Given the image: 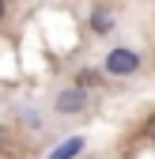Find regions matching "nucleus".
Wrapping results in <instances>:
<instances>
[{
    "label": "nucleus",
    "instance_id": "20e7f679",
    "mask_svg": "<svg viewBox=\"0 0 155 159\" xmlns=\"http://www.w3.org/2000/svg\"><path fill=\"white\" fill-rule=\"evenodd\" d=\"M95 30H110V15H102V11L95 15Z\"/></svg>",
    "mask_w": 155,
    "mask_h": 159
},
{
    "label": "nucleus",
    "instance_id": "39448f33",
    "mask_svg": "<svg viewBox=\"0 0 155 159\" xmlns=\"http://www.w3.org/2000/svg\"><path fill=\"white\" fill-rule=\"evenodd\" d=\"M144 133H148V136H151V140H155V114L148 117V125H144Z\"/></svg>",
    "mask_w": 155,
    "mask_h": 159
},
{
    "label": "nucleus",
    "instance_id": "7ed1b4c3",
    "mask_svg": "<svg viewBox=\"0 0 155 159\" xmlns=\"http://www.w3.org/2000/svg\"><path fill=\"white\" fill-rule=\"evenodd\" d=\"M76 152H80V140H68V144H64V148H61V152H57V155H53V159H72V155H76Z\"/></svg>",
    "mask_w": 155,
    "mask_h": 159
},
{
    "label": "nucleus",
    "instance_id": "0eeeda50",
    "mask_svg": "<svg viewBox=\"0 0 155 159\" xmlns=\"http://www.w3.org/2000/svg\"><path fill=\"white\" fill-rule=\"evenodd\" d=\"M0 136H4V129H0Z\"/></svg>",
    "mask_w": 155,
    "mask_h": 159
},
{
    "label": "nucleus",
    "instance_id": "423d86ee",
    "mask_svg": "<svg viewBox=\"0 0 155 159\" xmlns=\"http://www.w3.org/2000/svg\"><path fill=\"white\" fill-rule=\"evenodd\" d=\"M4 15H8V8H4V0H0V19H4Z\"/></svg>",
    "mask_w": 155,
    "mask_h": 159
},
{
    "label": "nucleus",
    "instance_id": "f257e3e1",
    "mask_svg": "<svg viewBox=\"0 0 155 159\" xmlns=\"http://www.w3.org/2000/svg\"><path fill=\"white\" fill-rule=\"evenodd\" d=\"M136 65H140V57L129 53V49H113V53H106V72H113V76L136 72Z\"/></svg>",
    "mask_w": 155,
    "mask_h": 159
},
{
    "label": "nucleus",
    "instance_id": "f03ea898",
    "mask_svg": "<svg viewBox=\"0 0 155 159\" xmlns=\"http://www.w3.org/2000/svg\"><path fill=\"white\" fill-rule=\"evenodd\" d=\"M87 106V95L76 87V91H61V98H57V110L61 114H72V110H83Z\"/></svg>",
    "mask_w": 155,
    "mask_h": 159
}]
</instances>
